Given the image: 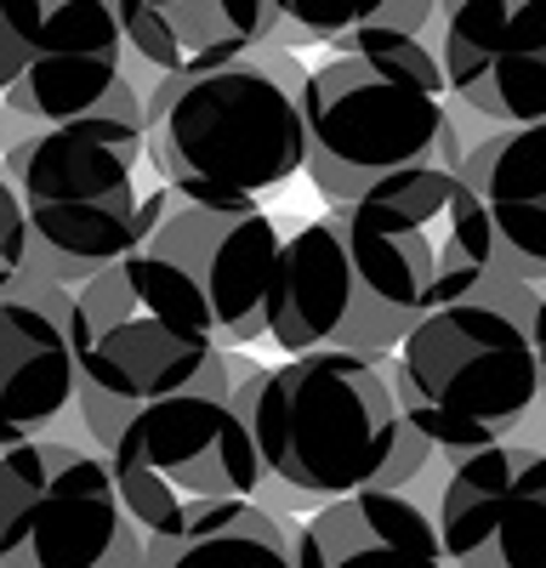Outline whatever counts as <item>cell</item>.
Returning a JSON list of instances; mask_svg holds the SVG:
<instances>
[{"instance_id":"6da1fadb","label":"cell","mask_w":546,"mask_h":568,"mask_svg":"<svg viewBox=\"0 0 546 568\" xmlns=\"http://www.w3.org/2000/svg\"><path fill=\"white\" fill-rule=\"evenodd\" d=\"M234 398L262 449L256 500L280 511H313L358 489H404L438 455L410 420L387 353H291L285 364L228 358Z\"/></svg>"},{"instance_id":"7a4b0ae2","label":"cell","mask_w":546,"mask_h":568,"mask_svg":"<svg viewBox=\"0 0 546 568\" xmlns=\"http://www.w3.org/2000/svg\"><path fill=\"white\" fill-rule=\"evenodd\" d=\"M546 284L489 267L473 296L422 313L387 353L393 387L427 444L455 460L513 438L540 404Z\"/></svg>"},{"instance_id":"3957f363","label":"cell","mask_w":546,"mask_h":568,"mask_svg":"<svg viewBox=\"0 0 546 568\" xmlns=\"http://www.w3.org/2000/svg\"><path fill=\"white\" fill-rule=\"evenodd\" d=\"M307 69L291 45L205 74H154L149 160L165 187L211 205H262L307 165Z\"/></svg>"},{"instance_id":"277c9868","label":"cell","mask_w":546,"mask_h":568,"mask_svg":"<svg viewBox=\"0 0 546 568\" xmlns=\"http://www.w3.org/2000/svg\"><path fill=\"white\" fill-rule=\"evenodd\" d=\"M0 171L12 176L29 216V267L63 284H85L114 256L149 240L154 187L149 182V120L80 114L34 125L0 114Z\"/></svg>"},{"instance_id":"5b68a950","label":"cell","mask_w":546,"mask_h":568,"mask_svg":"<svg viewBox=\"0 0 546 568\" xmlns=\"http://www.w3.org/2000/svg\"><path fill=\"white\" fill-rule=\"evenodd\" d=\"M74 353L80 387L114 398L120 409H143L189 387L228 393L234 358L200 284L149 245L74 284Z\"/></svg>"},{"instance_id":"8992f818","label":"cell","mask_w":546,"mask_h":568,"mask_svg":"<svg viewBox=\"0 0 546 568\" xmlns=\"http://www.w3.org/2000/svg\"><path fill=\"white\" fill-rule=\"evenodd\" d=\"M307 114V176L325 205H353L410 165H455L462 171L473 142L462 136V103L444 80H427L393 58L331 52L307 69L302 91Z\"/></svg>"},{"instance_id":"52a82bcc","label":"cell","mask_w":546,"mask_h":568,"mask_svg":"<svg viewBox=\"0 0 546 568\" xmlns=\"http://www.w3.org/2000/svg\"><path fill=\"white\" fill-rule=\"evenodd\" d=\"M342 216L371 296L410 318L473 296L501 256L478 187L455 165L393 171L342 205Z\"/></svg>"},{"instance_id":"ba28073f","label":"cell","mask_w":546,"mask_h":568,"mask_svg":"<svg viewBox=\"0 0 546 568\" xmlns=\"http://www.w3.org/2000/svg\"><path fill=\"white\" fill-rule=\"evenodd\" d=\"M109 471L125 517L165 540L234 500H256L267 478L245 409L211 387L131 409L120 438L109 444Z\"/></svg>"},{"instance_id":"9c48e42d","label":"cell","mask_w":546,"mask_h":568,"mask_svg":"<svg viewBox=\"0 0 546 568\" xmlns=\"http://www.w3.org/2000/svg\"><path fill=\"white\" fill-rule=\"evenodd\" d=\"M0 568H149V529L98 444L40 433L0 449Z\"/></svg>"},{"instance_id":"30bf717a","label":"cell","mask_w":546,"mask_h":568,"mask_svg":"<svg viewBox=\"0 0 546 568\" xmlns=\"http://www.w3.org/2000/svg\"><path fill=\"white\" fill-rule=\"evenodd\" d=\"M0 114L149 120L114 0H0Z\"/></svg>"},{"instance_id":"8fae6325","label":"cell","mask_w":546,"mask_h":568,"mask_svg":"<svg viewBox=\"0 0 546 568\" xmlns=\"http://www.w3.org/2000/svg\"><path fill=\"white\" fill-rule=\"evenodd\" d=\"M410 313L371 296L353 245H347V216L331 205L325 216L302 222L280 245L273 267V296H267V342L285 353H393L410 336Z\"/></svg>"},{"instance_id":"7c38bea8","label":"cell","mask_w":546,"mask_h":568,"mask_svg":"<svg viewBox=\"0 0 546 568\" xmlns=\"http://www.w3.org/2000/svg\"><path fill=\"white\" fill-rule=\"evenodd\" d=\"M143 245L200 284L228 347L267 336V296H273V267H280L285 233L262 205H211L160 182Z\"/></svg>"},{"instance_id":"4fadbf2b","label":"cell","mask_w":546,"mask_h":568,"mask_svg":"<svg viewBox=\"0 0 546 568\" xmlns=\"http://www.w3.org/2000/svg\"><path fill=\"white\" fill-rule=\"evenodd\" d=\"M433 517L449 568H546V449L501 438L444 460Z\"/></svg>"},{"instance_id":"5bb4252c","label":"cell","mask_w":546,"mask_h":568,"mask_svg":"<svg viewBox=\"0 0 546 568\" xmlns=\"http://www.w3.org/2000/svg\"><path fill=\"white\" fill-rule=\"evenodd\" d=\"M449 98L489 125L546 120V0H438Z\"/></svg>"},{"instance_id":"9a60e30c","label":"cell","mask_w":546,"mask_h":568,"mask_svg":"<svg viewBox=\"0 0 546 568\" xmlns=\"http://www.w3.org/2000/svg\"><path fill=\"white\" fill-rule=\"evenodd\" d=\"M74 393V284L23 267L12 291H0V449L52 433Z\"/></svg>"},{"instance_id":"2e32d148","label":"cell","mask_w":546,"mask_h":568,"mask_svg":"<svg viewBox=\"0 0 546 568\" xmlns=\"http://www.w3.org/2000/svg\"><path fill=\"white\" fill-rule=\"evenodd\" d=\"M296 568H449V551L410 489H358L296 517Z\"/></svg>"},{"instance_id":"e0dca14e","label":"cell","mask_w":546,"mask_h":568,"mask_svg":"<svg viewBox=\"0 0 546 568\" xmlns=\"http://www.w3.org/2000/svg\"><path fill=\"white\" fill-rule=\"evenodd\" d=\"M131 52L165 74H205L273 40V0H114Z\"/></svg>"},{"instance_id":"ac0fdd59","label":"cell","mask_w":546,"mask_h":568,"mask_svg":"<svg viewBox=\"0 0 546 568\" xmlns=\"http://www.w3.org/2000/svg\"><path fill=\"white\" fill-rule=\"evenodd\" d=\"M462 176L495 222V262L546 284V120L484 131L462 160Z\"/></svg>"},{"instance_id":"d6986e66","label":"cell","mask_w":546,"mask_h":568,"mask_svg":"<svg viewBox=\"0 0 546 568\" xmlns=\"http://www.w3.org/2000/svg\"><path fill=\"white\" fill-rule=\"evenodd\" d=\"M149 568H296V524L267 500H234L176 540L149 535Z\"/></svg>"},{"instance_id":"ffe728a7","label":"cell","mask_w":546,"mask_h":568,"mask_svg":"<svg viewBox=\"0 0 546 568\" xmlns=\"http://www.w3.org/2000/svg\"><path fill=\"white\" fill-rule=\"evenodd\" d=\"M387 0H273V45H336L342 34L364 29Z\"/></svg>"},{"instance_id":"44dd1931","label":"cell","mask_w":546,"mask_h":568,"mask_svg":"<svg viewBox=\"0 0 546 568\" xmlns=\"http://www.w3.org/2000/svg\"><path fill=\"white\" fill-rule=\"evenodd\" d=\"M29 245H34V233H29L23 200H18L12 176L0 171V291H12V278L29 267Z\"/></svg>"},{"instance_id":"7402d4cb","label":"cell","mask_w":546,"mask_h":568,"mask_svg":"<svg viewBox=\"0 0 546 568\" xmlns=\"http://www.w3.org/2000/svg\"><path fill=\"white\" fill-rule=\"evenodd\" d=\"M540 409H546V347H540Z\"/></svg>"}]
</instances>
